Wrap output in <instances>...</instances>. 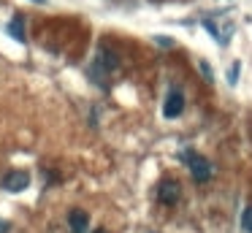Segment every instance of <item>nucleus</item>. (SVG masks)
I'll use <instances>...</instances> for the list:
<instances>
[{"instance_id":"obj_1","label":"nucleus","mask_w":252,"mask_h":233,"mask_svg":"<svg viewBox=\"0 0 252 233\" xmlns=\"http://www.w3.org/2000/svg\"><path fill=\"white\" fill-rule=\"evenodd\" d=\"M187 166H190V173L195 182H209L212 179V163L206 160V157L201 155H185Z\"/></svg>"},{"instance_id":"obj_2","label":"nucleus","mask_w":252,"mask_h":233,"mask_svg":"<svg viewBox=\"0 0 252 233\" xmlns=\"http://www.w3.org/2000/svg\"><path fill=\"white\" fill-rule=\"evenodd\" d=\"M182 111H185V95H182L179 90H171L168 98H165V103H163V117L176 119Z\"/></svg>"},{"instance_id":"obj_3","label":"nucleus","mask_w":252,"mask_h":233,"mask_svg":"<svg viewBox=\"0 0 252 233\" xmlns=\"http://www.w3.org/2000/svg\"><path fill=\"white\" fill-rule=\"evenodd\" d=\"M0 184H3L6 193H19V190H25L30 184V173L28 171H8Z\"/></svg>"},{"instance_id":"obj_4","label":"nucleus","mask_w":252,"mask_h":233,"mask_svg":"<svg viewBox=\"0 0 252 233\" xmlns=\"http://www.w3.org/2000/svg\"><path fill=\"white\" fill-rule=\"evenodd\" d=\"M158 195H160V200H163V203L174 206L176 200L182 198V184L176 182V179H165V182H160V187H158Z\"/></svg>"},{"instance_id":"obj_5","label":"nucleus","mask_w":252,"mask_h":233,"mask_svg":"<svg viewBox=\"0 0 252 233\" xmlns=\"http://www.w3.org/2000/svg\"><path fill=\"white\" fill-rule=\"evenodd\" d=\"M117 63H120V54H117L114 49H109V46H100L98 49V65L103 70H114Z\"/></svg>"},{"instance_id":"obj_6","label":"nucleus","mask_w":252,"mask_h":233,"mask_svg":"<svg viewBox=\"0 0 252 233\" xmlns=\"http://www.w3.org/2000/svg\"><path fill=\"white\" fill-rule=\"evenodd\" d=\"M87 222H90V217H87V211H82V209H73L71 214H68L71 233H84L87 231Z\"/></svg>"},{"instance_id":"obj_7","label":"nucleus","mask_w":252,"mask_h":233,"mask_svg":"<svg viewBox=\"0 0 252 233\" xmlns=\"http://www.w3.org/2000/svg\"><path fill=\"white\" fill-rule=\"evenodd\" d=\"M8 33L17 38L19 43H25V27H22V16H14V22L8 25Z\"/></svg>"},{"instance_id":"obj_8","label":"nucleus","mask_w":252,"mask_h":233,"mask_svg":"<svg viewBox=\"0 0 252 233\" xmlns=\"http://www.w3.org/2000/svg\"><path fill=\"white\" fill-rule=\"evenodd\" d=\"M241 225H244V231L252 233V206H247L244 214H241Z\"/></svg>"},{"instance_id":"obj_9","label":"nucleus","mask_w":252,"mask_h":233,"mask_svg":"<svg viewBox=\"0 0 252 233\" xmlns=\"http://www.w3.org/2000/svg\"><path fill=\"white\" fill-rule=\"evenodd\" d=\"M239 70H241V65L233 63V68L228 70V81H230V84H236V81H239Z\"/></svg>"},{"instance_id":"obj_10","label":"nucleus","mask_w":252,"mask_h":233,"mask_svg":"<svg viewBox=\"0 0 252 233\" xmlns=\"http://www.w3.org/2000/svg\"><path fill=\"white\" fill-rule=\"evenodd\" d=\"M198 68H201V73H203V79H206V81H212V79H214V73H212V68H209V65H206V63H198Z\"/></svg>"},{"instance_id":"obj_11","label":"nucleus","mask_w":252,"mask_h":233,"mask_svg":"<svg viewBox=\"0 0 252 233\" xmlns=\"http://www.w3.org/2000/svg\"><path fill=\"white\" fill-rule=\"evenodd\" d=\"M155 41H158V46H165V49H168V46H174V38H168V35H158V38H155Z\"/></svg>"},{"instance_id":"obj_12","label":"nucleus","mask_w":252,"mask_h":233,"mask_svg":"<svg viewBox=\"0 0 252 233\" xmlns=\"http://www.w3.org/2000/svg\"><path fill=\"white\" fill-rule=\"evenodd\" d=\"M0 233H8V222H3V220H0Z\"/></svg>"},{"instance_id":"obj_13","label":"nucleus","mask_w":252,"mask_h":233,"mask_svg":"<svg viewBox=\"0 0 252 233\" xmlns=\"http://www.w3.org/2000/svg\"><path fill=\"white\" fill-rule=\"evenodd\" d=\"M93 233H106V231H103V228H98V231H93Z\"/></svg>"},{"instance_id":"obj_14","label":"nucleus","mask_w":252,"mask_h":233,"mask_svg":"<svg viewBox=\"0 0 252 233\" xmlns=\"http://www.w3.org/2000/svg\"><path fill=\"white\" fill-rule=\"evenodd\" d=\"M35 3H46V0H35Z\"/></svg>"}]
</instances>
